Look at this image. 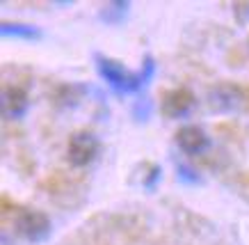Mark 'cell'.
I'll return each mask as SVG.
<instances>
[{"mask_svg":"<svg viewBox=\"0 0 249 245\" xmlns=\"http://www.w3.org/2000/svg\"><path fill=\"white\" fill-rule=\"evenodd\" d=\"M14 227L28 243H44L53 231V222L44 211L25 208L14 218Z\"/></svg>","mask_w":249,"mask_h":245,"instance_id":"obj_3","label":"cell"},{"mask_svg":"<svg viewBox=\"0 0 249 245\" xmlns=\"http://www.w3.org/2000/svg\"><path fill=\"white\" fill-rule=\"evenodd\" d=\"M233 16L238 19V23L245 25L249 21V2H235L233 5Z\"/></svg>","mask_w":249,"mask_h":245,"instance_id":"obj_10","label":"cell"},{"mask_svg":"<svg viewBox=\"0 0 249 245\" xmlns=\"http://www.w3.org/2000/svg\"><path fill=\"white\" fill-rule=\"evenodd\" d=\"M2 245H14V243H12V241H9V236H7V234H2Z\"/></svg>","mask_w":249,"mask_h":245,"instance_id":"obj_13","label":"cell"},{"mask_svg":"<svg viewBox=\"0 0 249 245\" xmlns=\"http://www.w3.org/2000/svg\"><path fill=\"white\" fill-rule=\"evenodd\" d=\"M94 62H96L98 76L103 78L106 85H110V90H114L117 94H128V92L142 90L144 85H149V80L153 78V71H156L153 57H146L142 71H137V74L126 71L119 62L110 60V57H106V55H101V53L94 55Z\"/></svg>","mask_w":249,"mask_h":245,"instance_id":"obj_1","label":"cell"},{"mask_svg":"<svg viewBox=\"0 0 249 245\" xmlns=\"http://www.w3.org/2000/svg\"><path fill=\"white\" fill-rule=\"evenodd\" d=\"M195 106H196L195 94L190 92L188 87H176V90H169L162 96L160 110H162V115L167 119H185L195 110Z\"/></svg>","mask_w":249,"mask_h":245,"instance_id":"obj_4","label":"cell"},{"mask_svg":"<svg viewBox=\"0 0 249 245\" xmlns=\"http://www.w3.org/2000/svg\"><path fill=\"white\" fill-rule=\"evenodd\" d=\"M176 145L185 156H201L211 149V138L201 126H195V124H188V126H181L176 131Z\"/></svg>","mask_w":249,"mask_h":245,"instance_id":"obj_5","label":"cell"},{"mask_svg":"<svg viewBox=\"0 0 249 245\" xmlns=\"http://www.w3.org/2000/svg\"><path fill=\"white\" fill-rule=\"evenodd\" d=\"M176 170H178V176H183V179H185V181H190V184H196V181H199V174H196L192 168H188L185 163H178V165H176Z\"/></svg>","mask_w":249,"mask_h":245,"instance_id":"obj_11","label":"cell"},{"mask_svg":"<svg viewBox=\"0 0 249 245\" xmlns=\"http://www.w3.org/2000/svg\"><path fill=\"white\" fill-rule=\"evenodd\" d=\"M0 106H2V117L5 119H23L30 110V99H28V92L23 87H16V85H9V87H2V96H0Z\"/></svg>","mask_w":249,"mask_h":245,"instance_id":"obj_6","label":"cell"},{"mask_svg":"<svg viewBox=\"0 0 249 245\" xmlns=\"http://www.w3.org/2000/svg\"><path fill=\"white\" fill-rule=\"evenodd\" d=\"M128 9H130L128 0H114V2H107V5H103V7H101L98 19H101L103 23L117 25V23H121V21L128 16Z\"/></svg>","mask_w":249,"mask_h":245,"instance_id":"obj_8","label":"cell"},{"mask_svg":"<svg viewBox=\"0 0 249 245\" xmlns=\"http://www.w3.org/2000/svg\"><path fill=\"white\" fill-rule=\"evenodd\" d=\"M0 32H2L5 37H23V39H37V37H41L39 28L28 25V23H16V21H14V23H12V21H2Z\"/></svg>","mask_w":249,"mask_h":245,"instance_id":"obj_9","label":"cell"},{"mask_svg":"<svg viewBox=\"0 0 249 245\" xmlns=\"http://www.w3.org/2000/svg\"><path fill=\"white\" fill-rule=\"evenodd\" d=\"M208 101H211V108L213 110H217V113H231L235 108L240 106V90L235 87V85H217V87H213L211 94H208Z\"/></svg>","mask_w":249,"mask_h":245,"instance_id":"obj_7","label":"cell"},{"mask_svg":"<svg viewBox=\"0 0 249 245\" xmlns=\"http://www.w3.org/2000/svg\"><path fill=\"white\" fill-rule=\"evenodd\" d=\"M160 176V168L156 165V168H151V172H149V179H146V188H153V184L158 181Z\"/></svg>","mask_w":249,"mask_h":245,"instance_id":"obj_12","label":"cell"},{"mask_svg":"<svg viewBox=\"0 0 249 245\" xmlns=\"http://www.w3.org/2000/svg\"><path fill=\"white\" fill-rule=\"evenodd\" d=\"M98 153H101V140L96 133H91L87 129L76 131L67 142V158L76 168L91 165L98 158Z\"/></svg>","mask_w":249,"mask_h":245,"instance_id":"obj_2","label":"cell"}]
</instances>
